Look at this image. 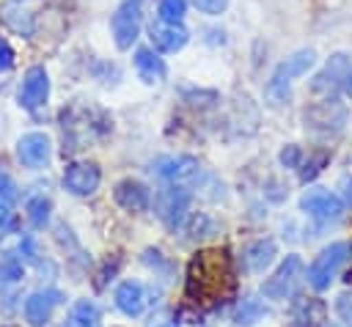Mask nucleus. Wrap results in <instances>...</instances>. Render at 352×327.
Returning a JSON list of instances; mask_svg holds the SVG:
<instances>
[{
	"instance_id": "1",
	"label": "nucleus",
	"mask_w": 352,
	"mask_h": 327,
	"mask_svg": "<svg viewBox=\"0 0 352 327\" xmlns=\"http://www.w3.org/2000/svg\"><path fill=\"white\" fill-rule=\"evenodd\" d=\"M231 286V264L223 250H204L187 267V294L212 300Z\"/></svg>"
},
{
	"instance_id": "2",
	"label": "nucleus",
	"mask_w": 352,
	"mask_h": 327,
	"mask_svg": "<svg viewBox=\"0 0 352 327\" xmlns=\"http://www.w3.org/2000/svg\"><path fill=\"white\" fill-rule=\"evenodd\" d=\"M314 60H316L314 49H297L294 55H289L286 60H280V63L275 66L270 82H267V96H270V102H272V104H283V102L289 99V91H292L294 77L305 74V71L314 66Z\"/></svg>"
},
{
	"instance_id": "3",
	"label": "nucleus",
	"mask_w": 352,
	"mask_h": 327,
	"mask_svg": "<svg viewBox=\"0 0 352 327\" xmlns=\"http://www.w3.org/2000/svg\"><path fill=\"white\" fill-rule=\"evenodd\" d=\"M311 91L322 96L352 93V58L344 52L330 55L327 63L311 77Z\"/></svg>"
},
{
	"instance_id": "4",
	"label": "nucleus",
	"mask_w": 352,
	"mask_h": 327,
	"mask_svg": "<svg viewBox=\"0 0 352 327\" xmlns=\"http://www.w3.org/2000/svg\"><path fill=\"white\" fill-rule=\"evenodd\" d=\"M302 121L311 132L319 135H338L346 124V107L338 102V96H322L319 102L308 104L302 113Z\"/></svg>"
},
{
	"instance_id": "5",
	"label": "nucleus",
	"mask_w": 352,
	"mask_h": 327,
	"mask_svg": "<svg viewBox=\"0 0 352 327\" xmlns=\"http://www.w3.org/2000/svg\"><path fill=\"white\" fill-rule=\"evenodd\" d=\"M349 258V245L346 242H333L327 245L316 258L314 264L308 267V286L316 289V291H324L333 278L338 275V269L344 267V261Z\"/></svg>"
},
{
	"instance_id": "6",
	"label": "nucleus",
	"mask_w": 352,
	"mask_h": 327,
	"mask_svg": "<svg viewBox=\"0 0 352 327\" xmlns=\"http://www.w3.org/2000/svg\"><path fill=\"white\" fill-rule=\"evenodd\" d=\"M140 25H143V8H140V0H124L116 14H113V41L118 49H129L138 36H140Z\"/></svg>"
},
{
	"instance_id": "7",
	"label": "nucleus",
	"mask_w": 352,
	"mask_h": 327,
	"mask_svg": "<svg viewBox=\"0 0 352 327\" xmlns=\"http://www.w3.org/2000/svg\"><path fill=\"white\" fill-rule=\"evenodd\" d=\"M190 201H192L190 190H184L182 184H173V187L162 190V192L154 198V212H157V217H160L168 228H179V225L184 223L187 212H190Z\"/></svg>"
},
{
	"instance_id": "8",
	"label": "nucleus",
	"mask_w": 352,
	"mask_h": 327,
	"mask_svg": "<svg viewBox=\"0 0 352 327\" xmlns=\"http://www.w3.org/2000/svg\"><path fill=\"white\" fill-rule=\"evenodd\" d=\"M300 272H302V258L300 256H286L280 264H278V269L261 283V294L267 297V300H286L292 291H294V286H297V280H300Z\"/></svg>"
},
{
	"instance_id": "9",
	"label": "nucleus",
	"mask_w": 352,
	"mask_h": 327,
	"mask_svg": "<svg viewBox=\"0 0 352 327\" xmlns=\"http://www.w3.org/2000/svg\"><path fill=\"white\" fill-rule=\"evenodd\" d=\"M99 184H102V170L96 162L77 159V162H69L63 170V187L72 195H94Z\"/></svg>"
},
{
	"instance_id": "10",
	"label": "nucleus",
	"mask_w": 352,
	"mask_h": 327,
	"mask_svg": "<svg viewBox=\"0 0 352 327\" xmlns=\"http://www.w3.org/2000/svg\"><path fill=\"white\" fill-rule=\"evenodd\" d=\"M300 209H302L308 217L319 220V223H330V220H338V217H341L344 201H341L336 192H330V190L314 187V190H308V192L300 198Z\"/></svg>"
},
{
	"instance_id": "11",
	"label": "nucleus",
	"mask_w": 352,
	"mask_h": 327,
	"mask_svg": "<svg viewBox=\"0 0 352 327\" xmlns=\"http://www.w3.org/2000/svg\"><path fill=\"white\" fill-rule=\"evenodd\" d=\"M151 170L165 179V181H173V184H182V181H190L201 173V162L195 157H187V154H170V157H160L151 162Z\"/></svg>"
},
{
	"instance_id": "12",
	"label": "nucleus",
	"mask_w": 352,
	"mask_h": 327,
	"mask_svg": "<svg viewBox=\"0 0 352 327\" xmlns=\"http://www.w3.org/2000/svg\"><path fill=\"white\" fill-rule=\"evenodd\" d=\"M50 96V77L44 66H30L19 85V104L25 110H38Z\"/></svg>"
},
{
	"instance_id": "13",
	"label": "nucleus",
	"mask_w": 352,
	"mask_h": 327,
	"mask_svg": "<svg viewBox=\"0 0 352 327\" xmlns=\"http://www.w3.org/2000/svg\"><path fill=\"white\" fill-rule=\"evenodd\" d=\"M50 154H52V143L44 132H28L16 143V157L25 168H44L50 162Z\"/></svg>"
},
{
	"instance_id": "14",
	"label": "nucleus",
	"mask_w": 352,
	"mask_h": 327,
	"mask_svg": "<svg viewBox=\"0 0 352 327\" xmlns=\"http://www.w3.org/2000/svg\"><path fill=\"white\" fill-rule=\"evenodd\" d=\"M63 300L60 291L55 289H44V291H33L28 300H25V322L30 327H47L55 305Z\"/></svg>"
},
{
	"instance_id": "15",
	"label": "nucleus",
	"mask_w": 352,
	"mask_h": 327,
	"mask_svg": "<svg viewBox=\"0 0 352 327\" xmlns=\"http://www.w3.org/2000/svg\"><path fill=\"white\" fill-rule=\"evenodd\" d=\"M113 198L126 212H146L151 206V190L138 179H121L113 190Z\"/></svg>"
},
{
	"instance_id": "16",
	"label": "nucleus",
	"mask_w": 352,
	"mask_h": 327,
	"mask_svg": "<svg viewBox=\"0 0 352 327\" xmlns=\"http://www.w3.org/2000/svg\"><path fill=\"white\" fill-rule=\"evenodd\" d=\"M148 36H151L154 49H160V52H179L190 38V33L182 27V22L173 25V22H162V19L151 22Z\"/></svg>"
},
{
	"instance_id": "17",
	"label": "nucleus",
	"mask_w": 352,
	"mask_h": 327,
	"mask_svg": "<svg viewBox=\"0 0 352 327\" xmlns=\"http://www.w3.org/2000/svg\"><path fill=\"white\" fill-rule=\"evenodd\" d=\"M135 71H138V77L146 85H157V82L165 80L168 66H165V60L151 47H138L135 49Z\"/></svg>"
},
{
	"instance_id": "18",
	"label": "nucleus",
	"mask_w": 352,
	"mask_h": 327,
	"mask_svg": "<svg viewBox=\"0 0 352 327\" xmlns=\"http://www.w3.org/2000/svg\"><path fill=\"white\" fill-rule=\"evenodd\" d=\"M116 305L124 316H140L146 308V289L138 280H124L116 289Z\"/></svg>"
},
{
	"instance_id": "19",
	"label": "nucleus",
	"mask_w": 352,
	"mask_h": 327,
	"mask_svg": "<svg viewBox=\"0 0 352 327\" xmlns=\"http://www.w3.org/2000/svg\"><path fill=\"white\" fill-rule=\"evenodd\" d=\"M275 256H278V245H275V239H256V242H250L248 247H245V267L250 269V272H264L272 261H275Z\"/></svg>"
},
{
	"instance_id": "20",
	"label": "nucleus",
	"mask_w": 352,
	"mask_h": 327,
	"mask_svg": "<svg viewBox=\"0 0 352 327\" xmlns=\"http://www.w3.org/2000/svg\"><path fill=\"white\" fill-rule=\"evenodd\" d=\"M324 322V305L319 300H297L292 308V327H319Z\"/></svg>"
},
{
	"instance_id": "21",
	"label": "nucleus",
	"mask_w": 352,
	"mask_h": 327,
	"mask_svg": "<svg viewBox=\"0 0 352 327\" xmlns=\"http://www.w3.org/2000/svg\"><path fill=\"white\" fill-rule=\"evenodd\" d=\"M66 327H102V313L96 308V302L91 300H77L69 311Z\"/></svg>"
},
{
	"instance_id": "22",
	"label": "nucleus",
	"mask_w": 352,
	"mask_h": 327,
	"mask_svg": "<svg viewBox=\"0 0 352 327\" xmlns=\"http://www.w3.org/2000/svg\"><path fill=\"white\" fill-rule=\"evenodd\" d=\"M264 316H267V305H264L258 297H242L239 305H236V311H234V322H236L239 327H253V324H258Z\"/></svg>"
},
{
	"instance_id": "23",
	"label": "nucleus",
	"mask_w": 352,
	"mask_h": 327,
	"mask_svg": "<svg viewBox=\"0 0 352 327\" xmlns=\"http://www.w3.org/2000/svg\"><path fill=\"white\" fill-rule=\"evenodd\" d=\"M3 19H6V25H8L11 30H16V33H22V36H30V33H33V19H30V14H28L25 8L8 5V8H3Z\"/></svg>"
},
{
	"instance_id": "24",
	"label": "nucleus",
	"mask_w": 352,
	"mask_h": 327,
	"mask_svg": "<svg viewBox=\"0 0 352 327\" xmlns=\"http://www.w3.org/2000/svg\"><path fill=\"white\" fill-rule=\"evenodd\" d=\"M50 212H52L50 198L36 195V198H30V201H28V220H30V225L44 228V225L50 223Z\"/></svg>"
},
{
	"instance_id": "25",
	"label": "nucleus",
	"mask_w": 352,
	"mask_h": 327,
	"mask_svg": "<svg viewBox=\"0 0 352 327\" xmlns=\"http://www.w3.org/2000/svg\"><path fill=\"white\" fill-rule=\"evenodd\" d=\"M330 159V154L327 151H316V154H311V157H305L302 162H300V179L302 181H311L322 168H324V162Z\"/></svg>"
},
{
	"instance_id": "26",
	"label": "nucleus",
	"mask_w": 352,
	"mask_h": 327,
	"mask_svg": "<svg viewBox=\"0 0 352 327\" xmlns=\"http://www.w3.org/2000/svg\"><path fill=\"white\" fill-rule=\"evenodd\" d=\"M187 14V0H160V19L162 22H182Z\"/></svg>"
},
{
	"instance_id": "27",
	"label": "nucleus",
	"mask_w": 352,
	"mask_h": 327,
	"mask_svg": "<svg viewBox=\"0 0 352 327\" xmlns=\"http://www.w3.org/2000/svg\"><path fill=\"white\" fill-rule=\"evenodd\" d=\"M22 278V258H16V256H3L0 258V280H6V283H14V280H19Z\"/></svg>"
},
{
	"instance_id": "28",
	"label": "nucleus",
	"mask_w": 352,
	"mask_h": 327,
	"mask_svg": "<svg viewBox=\"0 0 352 327\" xmlns=\"http://www.w3.org/2000/svg\"><path fill=\"white\" fill-rule=\"evenodd\" d=\"M16 228V214L11 212V203L8 201H0V236L11 234Z\"/></svg>"
},
{
	"instance_id": "29",
	"label": "nucleus",
	"mask_w": 352,
	"mask_h": 327,
	"mask_svg": "<svg viewBox=\"0 0 352 327\" xmlns=\"http://www.w3.org/2000/svg\"><path fill=\"white\" fill-rule=\"evenodd\" d=\"M336 313H338V319H341L344 324L352 327V291L338 294V300H336Z\"/></svg>"
},
{
	"instance_id": "30",
	"label": "nucleus",
	"mask_w": 352,
	"mask_h": 327,
	"mask_svg": "<svg viewBox=\"0 0 352 327\" xmlns=\"http://www.w3.org/2000/svg\"><path fill=\"white\" fill-rule=\"evenodd\" d=\"M201 14H209V16H217L228 8V0H190Z\"/></svg>"
},
{
	"instance_id": "31",
	"label": "nucleus",
	"mask_w": 352,
	"mask_h": 327,
	"mask_svg": "<svg viewBox=\"0 0 352 327\" xmlns=\"http://www.w3.org/2000/svg\"><path fill=\"white\" fill-rule=\"evenodd\" d=\"M0 201H8V203L16 201V184L6 170H0Z\"/></svg>"
},
{
	"instance_id": "32",
	"label": "nucleus",
	"mask_w": 352,
	"mask_h": 327,
	"mask_svg": "<svg viewBox=\"0 0 352 327\" xmlns=\"http://www.w3.org/2000/svg\"><path fill=\"white\" fill-rule=\"evenodd\" d=\"M280 162L286 165V168H300V162H302V151H300V146H286L283 151H280Z\"/></svg>"
},
{
	"instance_id": "33",
	"label": "nucleus",
	"mask_w": 352,
	"mask_h": 327,
	"mask_svg": "<svg viewBox=\"0 0 352 327\" xmlns=\"http://www.w3.org/2000/svg\"><path fill=\"white\" fill-rule=\"evenodd\" d=\"M14 66V49L6 38H0V71H8Z\"/></svg>"
},
{
	"instance_id": "34",
	"label": "nucleus",
	"mask_w": 352,
	"mask_h": 327,
	"mask_svg": "<svg viewBox=\"0 0 352 327\" xmlns=\"http://www.w3.org/2000/svg\"><path fill=\"white\" fill-rule=\"evenodd\" d=\"M19 253H22V261H36V245H33L30 236H25L19 242Z\"/></svg>"
},
{
	"instance_id": "35",
	"label": "nucleus",
	"mask_w": 352,
	"mask_h": 327,
	"mask_svg": "<svg viewBox=\"0 0 352 327\" xmlns=\"http://www.w3.org/2000/svg\"><path fill=\"white\" fill-rule=\"evenodd\" d=\"M341 201L352 206V176H344L341 179Z\"/></svg>"
},
{
	"instance_id": "36",
	"label": "nucleus",
	"mask_w": 352,
	"mask_h": 327,
	"mask_svg": "<svg viewBox=\"0 0 352 327\" xmlns=\"http://www.w3.org/2000/svg\"><path fill=\"white\" fill-rule=\"evenodd\" d=\"M3 327H14V324H3Z\"/></svg>"
}]
</instances>
